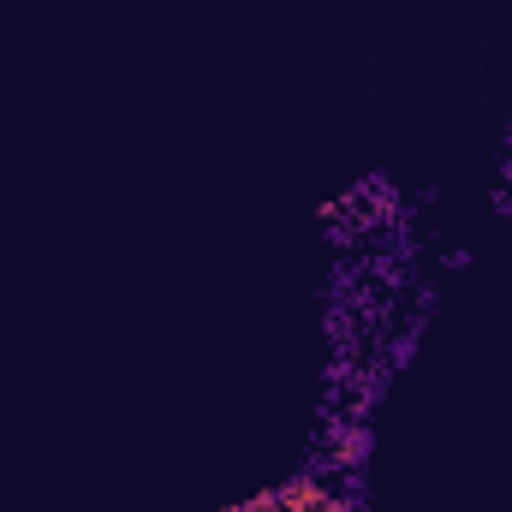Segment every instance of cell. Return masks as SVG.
Instances as JSON below:
<instances>
[{"label": "cell", "instance_id": "6da1fadb", "mask_svg": "<svg viewBox=\"0 0 512 512\" xmlns=\"http://www.w3.org/2000/svg\"><path fill=\"white\" fill-rule=\"evenodd\" d=\"M233 512H262V501H256V507H233Z\"/></svg>", "mask_w": 512, "mask_h": 512}]
</instances>
